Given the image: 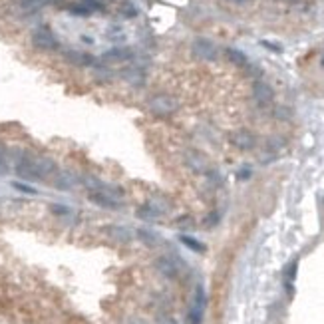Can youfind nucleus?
Wrapping results in <instances>:
<instances>
[{
    "instance_id": "39448f33",
    "label": "nucleus",
    "mask_w": 324,
    "mask_h": 324,
    "mask_svg": "<svg viewBox=\"0 0 324 324\" xmlns=\"http://www.w3.org/2000/svg\"><path fill=\"white\" fill-rule=\"evenodd\" d=\"M205 306H207V297L203 286H197L195 297L189 308V324H201L203 322V314H205Z\"/></svg>"
},
{
    "instance_id": "9b49d317",
    "label": "nucleus",
    "mask_w": 324,
    "mask_h": 324,
    "mask_svg": "<svg viewBox=\"0 0 324 324\" xmlns=\"http://www.w3.org/2000/svg\"><path fill=\"white\" fill-rule=\"evenodd\" d=\"M185 163L193 169V171H197V173H205V171H209L207 157H205L201 151H193V149L185 151Z\"/></svg>"
},
{
    "instance_id": "5701e85b",
    "label": "nucleus",
    "mask_w": 324,
    "mask_h": 324,
    "mask_svg": "<svg viewBox=\"0 0 324 324\" xmlns=\"http://www.w3.org/2000/svg\"><path fill=\"white\" fill-rule=\"evenodd\" d=\"M12 187H14V189H18V191H22V193H28V195H36V193H38L34 187L26 185V183H20V181H14Z\"/></svg>"
},
{
    "instance_id": "f03ea898",
    "label": "nucleus",
    "mask_w": 324,
    "mask_h": 324,
    "mask_svg": "<svg viewBox=\"0 0 324 324\" xmlns=\"http://www.w3.org/2000/svg\"><path fill=\"white\" fill-rule=\"evenodd\" d=\"M147 106H149V112L157 117H169L179 110V102L171 93H155V95H151L147 100Z\"/></svg>"
},
{
    "instance_id": "dca6fc26",
    "label": "nucleus",
    "mask_w": 324,
    "mask_h": 324,
    "mask_svg": "<svg viewBox=\"0 0 324 324\" xmlns=\"http://www.w3.org/2000/svg\"><path fill=\"white\" fill-rule=\"evenodd\" d=\"M161 215V211L157 207H153V203H149V205H141L138 209V217L139 219H145V221H151V219H157Z\"/></svg>"
},
{
    "instance_id": "2eb2a0df",
    "label": "nucleus",
    "mask_w": 324,
    "mask_h": 324,
    "mask_svg": "<svg viewBox=\"0 0 324 324\" xmlns=\"http://www.w3.org/2000/svg\"><path fill=\"white\" fill-rule=\"evenodd\" d=\"M56 187L58 189H64V191H68V189H72V187L78 183V179L72 175V173H68V171H62L58 177H56Z\"/></svg>"
},
{
    "instance_id": "6e6552de",
    "label": "nucleus",
    "mask_w": 324,
    "mask_h": 324,
    "mask_svg": "<svg viewBox=\"0 0 324 324\" xmlns=\"http://www.w3.org/2000/svg\"><path fill=\"white\" fill-rule=\"evenodd\" d=\"M253 98H255V102L258 106H271L273 104V100H275V92H273V88L267 84V82H255L253 84Z\"/></svg>"
},
{
    "instance_id": "393cba45",
    "label": "nucleus",
    "mask_w": 324,
    "mask_h": 324,
    "mask_svg": "<svg viewBox=\"0 0 324 324\" xmlns=\"http://www.w3.org/2000/svg\"><path fill=\"white\" fill-rule=\"evenodd\" d=\"M231 2H235V4H247L249 0H231Z\"/></svg>"
},
{
    "instance_id": "4468645a",
    "label": "nucleus",
    "mask_w": 324,
    "mask_h": 324,
    "mask_svg": "<svg viewBox=\"0 0 324 324\" xmlns=\"http://www.w3.org/2000/svg\"><path fill=\"white\" fill-rule=\"evenodd\" d=\"M225 56H227V60L235 64L237 68H247L249 66V58L245 56V52H241V50H237V48H227L225 50Z\"/></svg>"
},
{
    "instance_id": "4be33fe9",
    "label": "nucleus",
    "mask_w": 324,
    "mask_h": 324,
    "mask_svg": "<svg viewBox=\"0 0 324 324\" xmlns=\"http://www.w3.org/2000/svg\"><path fill=\"white\" fill-rule=\"evenodd\" d=\"M297 269H299V263L297 261H293L290 265H288V269L284 271V278H286V282L290 284L293 280H295V277H297Z\"/></svg>"
},
{
    "instance_id": "423d86ee",
    "label": "nucleus",
    "mask_w": 324,
    "mask_h": 324,
    "mask_svg": "<svg viewBox=\"0 0 324 324\" xmlns=\"http://www.w3.org/2000/svg\"><path fill=\"white\" fill-rule=\"evenodd\" d=\"M191 52H193L195 58L207 60V62H215V60L219 58L217 46H215L211 40H207V38H197V40L193 42V46H191Z\"/></svg>"
},
{
    "instance_id": "f257e3e1",
    "label": "nucleus",
    "mask_w": 324,
    "mask_h": 324,
    "mask_svg": "<svg viewBox=\"0 0 324 324\" xmlns=\"http://www.w3.org/2000/svg\"><path fill=\"white\" fill-rule=\"evenodd\" d=\"M56 171V163L46 155L22 153L16 161V173L28 181H42Z\"/></svg>"
},
{
    "instance_id": "a211bd4d",
    "label": "nucleus",
    "mask_w": 324,
    "mask_h": 324,
    "mask_svg": "<svg viewBox=\"0 0 324 324\" xmlns=\"http://www.w3.org/2000/svg\"><path fill=\"white\" fill-rule=\"evenodd\" d=\"M179 239H181V243L187 245L191 251H195V253H205V245H203V243H199V241H195L193 237H189V235H181Z\"/></svg>"
},
{
    "instance_id": "0eeeda50",
    "label": "nucleus",
    "mask_w": 324,
    "mask_h": 324,
    "mask_svg": "<svg viewBox=\"0 0 324 324\" xmlns=\"http://www.w3.org/2000/svg\"><path fill=\"white\" fill-rule=\"evenodd\" d=\"M64 58H66L68 64L78 66V68H92L93 64H95L92 54L82 52V50H66V52H64Z\"/></svg>"
},
{
    "instance_id": "aec40b11",
    "label": "nucleus",
    "mask_w": 324,
    "mask_h": 324,
    "mask_svg": "<svg viewBox=\"0 0 324 324\" xmlns=\"http://www.w3.org/2000/svg\"><path fill=\"white\" fill-rule=\"evenodd\" d=\"M157 269L161 271L165 277L173 278L175 275H177V273H175V267H173V263H171V261H167V258H161V261L157 263Z\"/></svg>"
},
{
    "instance_id": "6ab92c4d",
    "label": "nucleus",
    "mask_w": 324,
    "mask_h": 324,
    "mask_svg": "<svg viewBox=\"0 0 324 324\" xmlns=\"http://www.w3.org/2000/svg\"><path fill=\"white\" fill-rule=\"evenodd\" d=\"M138 237L145 243V245H159V235L153 231H145V229H139L138 231Z\"/></svg>"
},
{
    "instance_id": "ddd939ff",
    "label": "nucleus",
    "mask_w": 324,
    "mask_h": 324,
    "mask_svg": "<svg viewBox=\"0 0 324 324\" xmlns=\"http://www.w3.org/2000/svg\"><path fill=\"white\" fill-rule=\"evenodd\" d=\"M121 76H123V80H125L129 86H143V82H145V74H143V70L138 68V66L127 68Z\"/></svg>"
},
{
    "instance_id": "20e7f679",
    "label": "nucleus",
    "mask_w": 324,
    "mask_h": 324,
    "mask_svg": "<svg viewBox=\"0 0 324 324\" xmlns=\"http://www.w3.org/2000/svg\"><path fill=\"white\" fill-rule=\"evenodd\" d=\"M30 42H32V46L36 48V50H40V52H56L60 48V42H58L56 34L48 26H38L32 32Z\"/></svg>"
},
{
    "instance_id": "7ed1b4c3",
    "label": "nucleus",
    "mask_w": 324,
    "mask_h": 324,
    "mask_svg": "<svg viewBox=\"0 0 324 324\" xmlns=\"http://www.w3.org/2000/svg\"><path fill=\"white\" fill-rule=\"evenodd\" d=\"M88 199L95 203L98 207L104 209H119L121 207V201H119V193L110 189V187H95L88 191Z\"/></svg>"
},
{
    "instance_id": "f3484780",
    "label": "nucleus",
    "mask_w": 324,
    "mask_h": 324,
    "mask_svg": "<svg viewBox=\"0 0 324 324\" xmlns=\"http://www.w3.org/2000/svg\"><path fill=\"white\" fill-rule=\"evenodd\" d=\"M117 10H119V14H121L123 18H136V16H138V12H139L138 6H136L134 2H129V0H123V2L119 4V8H117Z\"/></svg>"
},
{
    "instance_id": "412c9836",
    "label": "nucleus",
    "mask_w": 324,
    "mask_h": 324,
    "mask_svg": "<svg viewBox=\"0 0 324 324\" xmlns=\"http://www.w3.org/2000/svg\"><path fill=\"white\" fill-rule=\"evenodd\" d=\"M108 231H110V235H114L117 241H129L132 239V233L127 231L125 227H110Z\"/></svg>"
},
{
    "instance_id": "f8f14e48",
    "label": "nucleus",
    "mask_w": 324,
    "mask_h": 324,
    "mask_svg": "<svg viewBox=\"0 0 324 324\" xmlns=\"http://www.w3.org/2000/svg\"><path fill=\"white\" fill-rule=\"evenodd\" d=\"M64 8H66V12L74 14V16H90V14H93V12H95L92 6H90L88 2H84V0H78V2H68V4H64Z\"/></svg>"
},
{
    "instance_id": "b1692460",
    "label": "nucleus",
    "mask_w": 324,
    "mask_h": 324,
    "mask_svg": "<svg viewBox=\"0 0 324 324\" xmlns=\"http://www.w3.org/2000/svg\"><path fill=\"white\" fill-rule=\"evenodd\" d=\"M50 211L54 213V215H60V217H64V215H70V209L64 207V205H52Z\"/></svg>"
},
{
    "instance_id": "9d476101",
    "label": "nucleus",
    "mask_w": 324,
    "mask_h": 324,
    "mask_svg": "<svg viewBox=\"0 0 324 324\" xmlns=\"http://www.w3.org/2000/svg\"><path fill=\"white\" fill-rule=\"evenodd\" d=\"M231 143L239 149H253L256 143V138L253 132L249 129H239L231 136Z\"/></svg>"
},
{
    "instance_id": "1a4fd4ad",
    "label": "nucleus",
    "mask_w": 324,
    "mask_h": 324,
    "mask_svg": "<svg viewBox=\"0 0 324 324\" xmlns=\"http://www.w3.org/2000/svg\"><path fill=\"white\" fill-rule=\"evenodd\" d=\"M134 58V52H132V48H112V50H108L104 56H102V62L104 64H121V62H129Z\"/></svg>"
}]
</instances>
